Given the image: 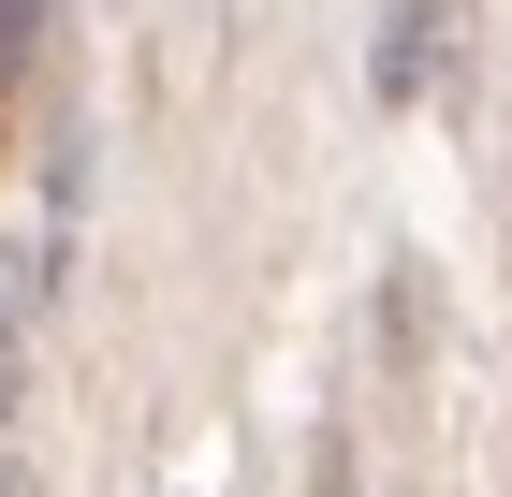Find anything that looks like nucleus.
<instances>
[{
  "label": "nucleus",
  "mask_w": 512,
  "mask_h": 497,
  "mask_svg": "<svg viewBox=\"0 0 512 497\" xmlns=\"http://www.w3.org/2000/svg\"><path fill=\"white\" fill-rule=\"evenodd\" d=\"M425 44H454V15H439V0H395V15H381V59H366V88H381V103H410V88H425Z\"/></svg>",
  "instance_id": "1"
},
{
  "label": "nucleus",
  "mask_w": 512,
  "mask_h": 497,
  "mask_svg": "<svg viewBox=\"0 0 512 497\" xmlns=\"http://www.w3.org/2000/svg\"><path fill=\"white\" fill-rule=\"evenodd\" d=\"M308 497H352V454H337V439H322V483H308Z\"/></svg>",
  "instance_id": "2"
}]
</instances>
